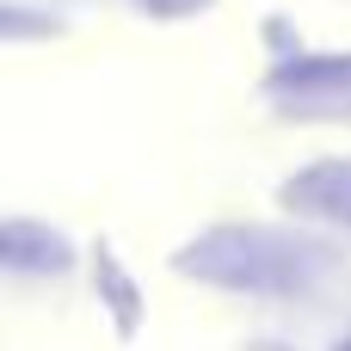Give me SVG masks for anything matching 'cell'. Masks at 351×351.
Listing matches in <instances>:
<instances>
[{
	"label": "cell",
	"instance_id": "cell-1",
	"mask_svg": "<svg viewBox=\"0 0 351 351\" xmlns=\"http://www.w3.org/2000/svg\"><path fill=\"white\" fill-rule=\"evenodd\" d=\"M179 271L228 296H302L327 271V253L315 241L234 222V228H210L191 247H179Z\"/></svg>",
	"mask_w": 351,
	"mask_h": 351
},
{
	"label": "cell",
	"instance_id": "cell-5",
	"mask_svg": "<svg viewBox=\"0 0 351 351\" xmlns=\"http://www.w3.org/2000/svg\"><path fill=\"white\" fill-rule=\"evenodd\" d=\"M148 12H160V19H185V12H197V6H210V0H142Z\"/></svg>",
	"mask_w": 351,
	"mask_h": 351
},
{
	"label": "cell",
	"instance_id": "cell-6",
	"mask_svg": "<svg viewBox=\"0 0 351 351\" xmlns=\"http://www.w3.org/2000/svg\"><path fill=\"white\" fill-rule=\"evenodd\" d=\"M339 351H351V339H346V346H339Z\"/></svg>",
	"mask_w": 351,
	"mask_h": 351
},
{
	"label": "cell",
	"instance_id": "cell-4",
	"mask_svg": "<svg viewBox=\"0 0 351 351\" xmlns=\"http://www.w3.org/2000/svg\"><path fill=\"white\" fill-rule=\"evenodd\" d=\"M278 86H351V62L321 56V62H302V68H278Z\"/></svg>",
	"mask_w": 351,
	"mask_h": 351
},
{
	"label": "cell",
	"instance_id": "cell-3",
	"mask_svg": "<svg viewBox=\"0 0 351 351\" xmlns=\"http://www.w3.org/2000/svg\"><path fill=\"white\" fill-rule=\"evenodd\" d=\"M0 253H6L12 271H62L68 265V241L49 234V228H37V222H25V216H12L0 228Z\"/></svg>",
	"mask_w": 351,
	"mask_h": 351
},
{
	"label": "cell",
	"instance_id": "cell-2",
	"mask_svg": "<svg viewBox=\"0 0 351 351\" xmlns=\"http://www.w3.org/2000/svg\"><path fill=\"white\" fill-rule=\"evenodd\" d=\"M278 197H284V210H296V216L351 228V154L346 160H315V167H302L296 179L278 185Z\"/></svg>",
	"mask_w": 351,
	"mask_h": 351
}]
</instances>
